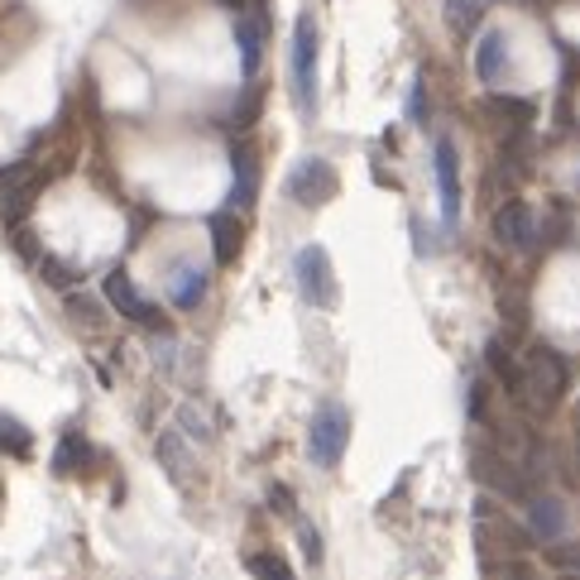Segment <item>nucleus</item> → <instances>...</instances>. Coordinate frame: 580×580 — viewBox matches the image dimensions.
Masks as SVG:
<instances>
[{
  "mask_svg": "<svg viewBox=\"0 0 580 580\" xmlns=\"http://www.w3.org/2000/svg\"><path fill=\"white\" fill-rule=\"evenodd\" d=\"M571 379H576V365L566 360L561 350L533 346V350H527V360H523V389H518V399L533 408V413H551V408L566 399Z\"/></svg>",
  "mask_w": 580,
  "mask_h": 580,
  "instance_id": "nucleus-1",
  "label": "nucleus"
},
{
  "mask_svg": "<svg viewBox=\"0 0 580 580\" xmlns=\"http://www.w3.org/2000/svg\"><path fill=\"white\" fill-rule=\"evenodd\" d=\"M48 174L30 158H20V164H10L5 174H0V207H5V221L10 226H20L24 216H30V207L38 202V192H44Z\"/></svg>",
  "mask_w": 580,
  "mask_h": 580,
  "instance_id": "nucleus-2",
  "label": "nucleus"
},
{
  "mask_svg": "<svg viewBox=\"0 0 580 580\" xmlns=\"http://www.w3.org/2000/svg\"><path fill=\"white\" fill-rule=\"evenodd\" d=\"M346 446H350V413L341 403H322L312 417V442H308L312 460L316 466H341Z\"/></svg>",
  "mask_w": 580,
  "mask_h": 580,
  "instance_id": "nucleus-3",
  "label": "nucleus"
},
{
  "mask_svg": "<svg viewBox=\"0 0 580 580\" xmlns=\"http://www.w3.org/2000/svg\"><path fill=\"white\" fill-rule=\"evenodd\" d=\"M293 274H298V293L312 308H336V269L322 245H302L293 259Z\"/></svg>",
  "mask_w": 580,
  "mask_h": 580,
  "instance_id": "nucleus-4",
  "label": "nucleus"
},
{
  "mask_svg": "<svg viewBox=\"0 0 580 580\" xmlns=\"http://www.w3.org/2000/svg\"><path fill=\"white\" fill-rule=\"evenodd\" d=\"M336 168L326 164V158H302V164L288 174V197H293L298 207H322V202H332L336 197Z\"/></svg>",
  "mask_w": 580,
  "mask_h": 580,
  "instance_id": "nucleus-5",
  "label": "nucleus"
},
{
  "mask_svg": "<svg viewBox=\"0 0 580 580\" xmlns=\"http://www.w3.org/2000/svg\"><path fill=\"white\" fill-rule=\"evenodd\" d=\"M293 87H298L302 111H312L316 101V20L312 15H298L293 24Z\"/></svg>",
  "mask_w": 580,
  "mask_h": 580,
  "instance_id": "nucleus-6",
  "label": "nucleus"
},
{
  "mask_svg": "<svg viewBox=\"0 0 580 580\" xmlns=\"http://www.w3.org/2000/svg\"><path fill=\"white\" fill-rule=\"evenodd\" d=\"M105 298H111V308L130 316V322H140V326H149V332H158L164 326V312L154 308V302H144V293L135 283H130V274L125 269H115V274H105Z\"/></svg>",
  "mask_w": 580,
  "mask_h": 580,
  "instance_id": "nucleus-7",
  "label": "nucleus"
},
{
  "mask_svg": "<svg viewBox=\"0 0 580 580\" xmlns=\"http://www.w3.org/2000/svg\"><path fill=\"white\" fill-rule=\"evenodd\" d=\"M490 231H494V241L504 245V249H533V241H537L533 207H527V202H504V207L494 211Z\"/></svg>",
  "mask_w": 580,
  "mask_h": 580,
  "instance_id": "nucleus-8",
  "label": "nucleus"
},
{
  "mask_svg": "<svg viewBox=\"0 0 580 580\" xmlns=\"http://www.w3.org/2000/svg\"><path fill=\"white\" fill-rule=\"evenodd\" d=\"M432 164H437V188H442V221L446 226H456L460 221V158H456V144L437 140Z\"/></svg>",
  "mask_w": 580,
  "mask_h": 580,
  "instance_id": "nucleus-9",
  "label": "nucleus"
},
{
  "mask_svg": "<svg viewBox=\"0 0 580 580\" xmlns=\"http://www.w3.org/2000/svg\"><path fill=\"white\" fill-rule=\"evenodd\" d=\"M264 38H269V24H264L259 10H249V15L235 20V48H241V72H245V77H259Z\"/></svg>",
  "mask_w": 580,
  "mask_h": 580,
  "instance_id": "nucleus-10",
  "label": "nucleus"
},
{
  "mask_svg": "<svg viewBox=\"0 0 580 580\" xmlns=\"http://www.w3.org/2000/svg\"><path fill=\"white\" fill-rule=\"evenodd\" d=\"M207 231H211V245H216V259L221 264L241 259V245H245V221L241 216H231V211H216V216H207Z\"/></svg>",
  "mask_w": 580,
  "mask_h": 580,
  "instance_id": "nucleus-11",
  "label": "nucleus"
},
{
  "mask_svg": "<svg viewBox=\"0 0 580 580\" xmlns=\"http://www.w3.org/2000/svg\"><path fill=\"white\" fill-rule=\"evenodd\" d=\"M91 460H97V451H91L82 432H63L58 451H53V475H87Z\"/></svg>",
  "mask_w": 580,
  "mask_h": 580,
  "instance_id": "nucleus-12",
  "label": "nucleus"
},
{
  "mask_svg": "<svg viewBox=\"0 0 580 580\" xmlns=\"http://www.w3.org/2000/svg\"><path fill=\"white\" fill-rule=\"evenodd\" d=\"M235 192H231V207H249L259 192V154L249 144H235Z\"/></svg>",
  "mask_w": 580,
  "mask_h": 580,
  "instance_id": "nucleus-13",
  "label": "nucleus"
},
{
  "mask_svg": "<svg viewBox=\"0 0 580 580\" xmlns=\"http://www.w3.org/2000/svg\"><path fill=\"white\" fill-rule=\"evenodd\" d=\"M475 72H480L484 87H494L499 77H504V34L490 30L480 38V48H475Z\"/></svg>",
  "mask_w": 580,
  "mask_h": 580,
  "instance_id": "nucleus-14",
  "label": "nucleus"
},
{
  "mask_svg": "<svg viewBox=\"0 0 580 580\" xmlns=\"http://www.w3.org/2000/svg\"><path fill=\"white\" fill-rule=\"evenodd\" d=\"M527 523H533V533L543 537V543H551V537L566 533V509L557 499H533V504H527Z\"/></svg>",
  "mask_w": 580,
  "mask_h": 580,
  "instance_id": "nucleus-15",
  "label": "nucleus"
},
{
  "mask_svg": "<svg viewBox=\"0 0 580 580\" xmlns=\"http://www.w3.org/2000/svg\"><path fill=\"white\" fill-rule=\"evenodd\" d=\"M0 451L15 456V460H30L34 456V432L24 427L20 417H10L5 408H0Z\"/></svg>",
  "mask_w": 580,
  "mask_h": 580,
  "instance_id": "nucleus-16",
  "label": "nucleus"
},
{
  "mask_svg": "<svg viewBox=\"0 0 580 580\" xmlns=\"http://www.w3.org/2000/svg\"><path fill=\"white\" fill-rule=\"evenodd\" d=\"M202 293H207V274L202 269H178L174 283H168V298H174V308H182V312H192L197 302H202Z\"/></svg>",
  "mask_w": 580,
  "mask_h": 580,
  "instance_id": "nucleus-17",
  "label": "nucleus"
},
{
  "mask_svg": "<svg viewBox=\"0 0 580 580\" xmlns=\"http://www.w3.org/2000/svg\"><path fill=\"white\" fill-rule=\"evenodd\" d=\"M245 566H249V576L255 580H298V571L283 561V551H255Z\"/></svg>",
  "mask_w": 580,
  "mask_h": 580,
  "instance_id": "nucleus-18",
  "label": "nucleus"
},
{
  "mask_svg": "<svg viewBox=\"0 0 580 580\" xmlns=\"http://www.w3.org/2000/svg\"><path fill=\"white\" fill-rule=\"evenodd\" d=\"M475 475H480V480H490V484H499L504 494H523V490H518V480H513V470L504 466V460H494L490 451L475 456Z\"/></svg>",
  "mask_w": 580,
  "mask_h": 580,
  "instance_id": "nucleus-19",
  "label": "nucleus"
},
{
  "mask_svg": "<svg viewBox=\"0 0 580 580\" xmlns=\"http://www.w3.org/2000/svg\"><path fill=\"white\" fill-rule=\"evenodd\" d=\"M490 365H494V375L504 379V389H509V393H518V389H523V365H513V360H509V346H504V341H490Z\"/></svg>",
  "mask_w": 580,
  "mask_h": 580,
  "instance_id": "nucleus-20",
  "label": "nucleus"
},
{
  "mask_svg": "<svg viewBox=\"0 0 580 580\" xmlns=\"http://www.w3.org/2000/svg\"><path fill=\"white\" fill-rule=\"evenodd\" d=\"M158 460H164V466H174L178 480H188V475H192V460H188V451H182L178 432H164V442H158Z\"/></svg>",
  "mask_w": 580,
  "mask_h": 580,
  "instance_id": "nucleus-21",
  "label": "nucleus"
},
{
  "mask_svg": "<svg viewBox=\"0 0 580 580\" xmlns=\"http://www.w3.org/2000/svg\"><path fill=\"white\" fill-rule=\"evenodd\" d=\"M490 115H499V121H518V125H527L533 121V101H509V97H494L490 101Z\"/></svg>",
  "mask_w": 580,
  "mask_h": 580,
  "instance_id": "nucleus-22",
  "label": "nucleus"
},
{
  "mask_svg": "<svg viewBox=\"0 0 580 580\" xmlns=\"http://www.w3.org/2000/svg\"><path fill=\"white\" fill-rule=\"evenodd\" d=\"M446 10H451V24H456L460 34H470L475 20H480V0H451Z\"/></svg>",
  "mask_w": 580,
  "mask_h": 580,
  "instance_id": "nucleus-23",
  "label": "nucleus"
},
{
  "mask_svg": "<svg viewBox=\"0 0 580 580\" xmlns=\"http://www.w3.org/2000/svg\"><path fill=\"white\" fill-rule=\"evenodd\" d=\"M68 312H72L82 326H101V308H97L91 298H82V293H72V298H68Z\"/></svg>",
  "mask_w": 580,
  "mask_h": 580,
  "instance_id": "nucleus-24",
  "label": "nucleus"
},
{
  "mask_svg": "<svg viewBox=\"0 0 580 580\" xmlns=\"http://www.w3.org/2000/svg\"><path fill=\"white\" fill-rule=\"evenodd\" d=\"M44 279H48L53 288H68V283L77 279V274L68 269V264H58V259H44Z\"/></svg>",
  "mask_w": 580,
  "mask_h": 580,
  "instance_id": "nucleus-25",
  "label": "nucleus"
},
{
  "mask_svg": "<svg viewBox=\"0 0 580 580\" xmlns=\"http://www.w3.org/2000/svg\"><path fill=\"white\" fill-rule=\"evenodd\" d=\"M408 115H413V121H427V87H422V77L413 82V97H408Z\"/></svg>",
  "mask_w": 580,
  "mask_h": 580,
  "instance_id": "nucleus-26",
  "label": "nucleus"
},
{
  "mask_svg": "<svg viewBox=\"0 0 580 580\" xmlns=\"http://www.w3.org/2000/svg\"><path fill=\"white\" fill-rule=\"evenodd\" d=\"M302 547H308V561H322V537H316L308 523H302Z\"/></svg>",
  "mask_w": 580,
  "mask_h": 580,
  "instance_id": "nucleus-27",
  "label": "nucleus"
},
{
  "mask_svg": "<svg viewBox=\"0 0 580 580\" xmlns=\"http://www.w3.org/2000/svg\"><path fill=\"white\" fill-rule=\"evenodd\" d=\"M269 504L283 509V513H293V494H288V490H269Z\"/></svg>",
  "mask_w": 580,
  "mask_h": 580,
  "instance_id": "nucleus-28",
  "label": "nucleus"
},
{
  "mask_svg": "<svg viewBox=\"0 0 580 580\" xmlns=\"http://www.w3.org/2000/svg\"><path fill=\"white\" fill-rule=\"evenodd\" d=\"M509 580H537V576H533V571H523V566H513V576H509Z\"/></svg>",
  "mask_w": 580,
  "mask_h": 580,
  "instance_id": "nucleus-29",
  "label": "nucleus"
},
{
  "mask_svg": "<svg viewBox=\"0 0 580 580\" xmlns=\"http://www.w3.org/2000/svg\"><path fill=\"white\" fill-rule=\"evenodd\" d=\"M557 580H580V566H576V571H561Z\"/></svg>",
  "mask_w": 580,
  "mask_h": 580,
  "instance_id": "nucleus-30",
  "label": "nucleus"
}]
</instances>
